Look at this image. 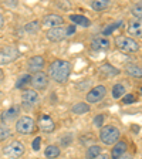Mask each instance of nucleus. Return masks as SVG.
<instances>
[{"mask_svg": "<svg viewBox=\"0 0 142 159\" xmlns=\"http://www.w3.org/2000/svg\"><path fill=\"white\" fill-rule=\"evenodd\" d=\"M126 149H128V143H126L125 141H118V142L114 145V148H112L111 158L112 159H119L124 153L126 152Z\"/></svg>", "mask_w": 142, "mask_h": 159, "instance_id": "obj_17", "label": "nucleus"}, {"mask_svg": "<svg viewBox=\"0 0 142 159\" xmlns=\"http://www.w3.org/2000/svg\"><path fill=\"white\" fill-rule=\"evenodd\" d=\"M30 81H31V75L30 74H24V75H21L19 80H17L16 83V88H23L26 84H29Z\"/></svg>", "mask_w": 142, "mask_h": 159, "instance_id": "obj_28", "label": "nucleus"}, {"mask_svg": "<svg viewBox=\"0 0 142 159\" xmlns=\"http://www.w3.org/2000/svg\"><path fill=\"white\" fill-rule=\"evenodd\" d=\"M136 101V95L134 94H126V95L122 97V104L124 105H129V104H132Z\"/></svg>", "mask_w": 142, "mask_h": 159, "instance_id": "obj_31", "label": "nucleus"}, {"mask_svg": "<svg viewBox=\"0 0 142 159\" xmlns=\"http://www.w3.org/2000/svg\"><path fill=\"white\" fill-rule=\"evenodd\" d=\"M47 39L53 43H58L61 40H64L67 37V29L64 27H56V29H50L46 33Z\"/></svg>", "mask_w": 142, "mask_h": 159, "instance_id": "obj_11", "label": "nucleus"}, {"mask_svg": "<svg viewBox=\"0 0 142 159\" xmlns=\"http://www.w3.org/2000/svg\"><path fill=\"white\" fill-rule=\"evenodd\" d=\"M124 95H125V87H124L122 84H115V85L112 87V97L115 99H119Z\"/></svg>", "mask_w": 142, "mask_h": 159, "instance_id": "obj_24", "label": "nucleus"}, {"mask_svg": "<svg viewBox=\"0 0 142 159\" xmlns=\"http://www.w3.org/2000/svg\"><path fill=\"white\" fill-rule=\"evenodd\" d=\"M74 31H76V26H74V24H71V26H70L68 29H67V37L71 36V34H73Z\"/></svg>", "mask_w": 142, "mask_h": 159, "instance_id": "obj_35", "label": "nucleus"}, {"mask_svg": "<svg viewBox=\"0 0 142 159\" xmlns=\"http://www.w3.org/2000/svg\"><path fill=\"white\" fill-rule=\"evenodd\" d=\"M119 138H121V132H119V129L117 126H103L101 131H99V139L105 145H114L119 141Z\"/></svg>", "mask_w": 142, "mask_h": 159, "instance_id": "obj_2", "label": "nucleus"}, {"mask_svg": "<svg viewBox=\"0 0 142 159\" xmlns=\"http://www.w3.org/2000/svg\"><path fill=\"white\" fill-rule=\"evenodd\" d=\"M40 145H41V138H40V136H37V138H34V141H33V149H34V151H39Z\"/></svg>", "mask_w": 142, "mask_h": 159, "instance_id": "obj_34", "label": "nucleus"}, {"mask_svg": "<svg viewBox=\"0 0 142 159\" xmlns=\"http://www.w3.org/2000/svg\"><path fill=\"white\" fill-rule=\"evenodd\" d=\"M20 57V51L17 47L14 46H7L0 48V66H6V64H10L16 61Z\"/></svg>", "mask_w": 142, "mask_h": 159, "instance_id": "obj_5", "label": "nucleus"}, {"mask_svg": "<svg viewBox=\"0 0 142 159\" xmlns=\"http://www.w3.org/2000/svg\"><path fill=\"white\" fill-rule=\"evenodd\" d=\"M121 26H122V21H115V23L112 24H109V26H107L105 29L103 30V36H109L111 33H114L117 29H121Z\"/></svg>", "mask_w": 142, "mask_h": 159, "instance_id": "obj_26", "label": "nucleus"}, {"mask_svg": "<svg viewBox=\"0 0 142 159\" xmlns=\"http://www.w3.org/2000/svg\"><path fill=\"white\" fill-rule=\"evenodd\" d=\"M131 14L136 19H142V3H136L131 7Z\"/></svg>", "mask_w": 142, "mask_h": 159, "instance_id": "obj_29", "label": "nucleus"}, {"mask_svg": "<svg viewBox=\"0 0 142 159\" xmlns=\"http://www.w3.org/2000/svg\"><path fill=\"white\" fill-rule=\"evenodd\" d=\"M119 159H134V158H132V156H131V155H122V156H121V158H119Z\"/></svg>", "mask_w": 142, "mask_h": 159, "instance_id": "obj_38", "label": "nucleus"}, {"mask_svg": "<svg viewBox=\"0 0 142 159\" xmlns=\"http://www.w3.org/2000/svg\"><path fill=\"white\" fill-rule=\"evenodd\" d=\"M30 83H31V85L36 89L43 91V89H46L47 87H48V75H47L46 73H43V71H40V73H36L31 77V81H30Z\"/></svg>", "mask_w": 142, "mask_h": 159, "instance_id": "obj_9", "label": "nucleus"}, {"mask_svg": "<svg viewBox=\"0 0 142 159\" xmlns=\"http://www.w3.org/2000/svg\"><path fill=\"white\" fill-rule=\"evenodd\" d=\"M109 40L104 36H97L91 40V48L94 51H107L109 48Z\"/></svg>", "mask_w": 142, "mask_h": 159, "instance_id": "obj_13", "label": "nucleus"}, {"mask_svg": "<svg viewBox=\"0 0 142 159\" xmlns=\"http://www.w3.org/2000/svg\"><path fill=\"white\" fill-rule=\"evenodd\" d=\"M99 71H101V74H104L105 77H115L119 74V70L115 68L114 66H111V64H104V66H101Z\"/></svg>", "mask_w": 142, "mask_h": 159, "instance_id": "obj_19", "label": "nucleus"}, {"mask_svg": "<svg viewBox=\"0 0 142 159\" xmlns=\"http://www.w3.org/2000/svg\"><path fill=\"white\" fill-rule=\"evenodd\" d=\"M105 94H107V88L104 85L94 87V88H91L88 93H87V102H89V104L99 102V101L105 97Z\"/></svg>", "mask_w": 142, "mask_h": 159, "instance_id": "obj_8", "label": "nucleus"}, {"mask_svg": "<svg viewBox=\"0 0 142 159\" xmlns=\"http://www.w3.org/2000/svg\"><path fill=\"white\" fill-rule=\"evenodd\" d=\"M40 29V23L39 21H31V23H29L26 27H24V30L26 31H29V33H37V30Z\"/></svg>", "mask_w": 142, "mask_h": 159, "instance_id": "obj_30", "label": "nucleus"}, {"mask_svg": "<svg viewBox=\"0 0 142 159\" xmlns=\"http://www.w3.org/2000/svg\"><path fill=\"white\" fill-rule=\"evenodd\" d=\"M126 74L131 77H135V78H142V67L136 66V64H129L125 68Z\"/></svg>", "mask_w": 142, "mask_h": 159, "instance_id": "obj_20", "label": "nucleus"}, {"mask_svg": "<svg viewBox=\"0 0 142 159\" xmlns=\"http://www.w3.org/2000/svg\"><path fill=\"white\" fill-rule=\"evenodd\" d=\"M95 159H111V156H109L108 153H99Z\"/></svg>", "mask_w": 142, "mask_h": 159, "instance_id": "obj_36", "label": "nucleus"}, {"mask_svg": "<svg viewBox=\"0 0 142 159\" xmlns=\"http://www.w3.org/2000/svg\"><path fill=\"white\" fill-rule=\"evenodd\" d=\"M128 33L132 37H142V19H135L128 24Z\"/></svg>", "mask_w": 142, "mask_h": 159, "instance_id": "obj_16", "label": "nucleus"}, {"mask_svg": "<svg viewBox=\"0 0 142 159\" xmlns=\"http://www.w3.org/2000/svg\"><path fill=\"white\" fill-rule=\"evenodd\" d=\"M10 135H11V131H10L9 126L4 125V124H0V141L10 138Z\"/></svg>", "mask_w": 142, "mask_h": 159, "instance_id": "obj_27", "label": "nucleus"}, {"mask_svg": "<svg viewBox=\"0 0 142 159\" xmlns=\"http://www.w3.org/2000/svg\"><path fill=\"white\" fill-rule=\"evenodd\" d=\"M19 114H20V107L19 105H11L10 108H7L6 111H3V112H2V116H0L2 124L7 125L10 121H14V119L17 118V115H19Z\"/></svg>", "mask_w": 142, "mask_h": 159, "instance_id": "obj_14", "label": "nucleus"}, {"mask_svg": "<svg viewBox=\"0 0 142 159\" xmlns=\"http://www.w3.org/2000/svg\"><path fill=\"white\" fill-rule=\"evenodd\" d=\"M71 139H73V135H71V134H68V135H66V136H64V138H61V145H63V146L68 145V143L71 142Z\"/></svg>", "mask_w": 142, "mask_h": 159, "instance_id": "obj_33", "label": "nucleus"}, {"mask_svg": "<svg viewBox=\"0 0 142 159\" xmlns=\"http://www.w3.org/2000/svg\"><path fill=\"white\" fill-rule=\"evenodd\" d=\"M44 155L47 159H56L60 156V148L57 145H48L44 149Z\"/></svg>", "mask_w": 142, "mask_h": 159, "instance_id": "obj_21", "label": "nucleus"}, {"mask_svg": "<svg viewBox=\"0 0 142 159\" xmlns=\"http://www.w3.org/2000/svg\"><path fill=\"white\" fill-rule=\"evenodd\" d=\"M115 46L118 50L124 51V53H136L139 50V44L136 43L132 37H125L119 36L115 39Z\"/></svg>", "mask_w": 142, "mask_h": 159, "instance_id": "obj_3", "label": "nucleus"}, {"mask_svg": "<svg viewBox=\"0 0 142 159\" xmlns=\"http://www.w3.org/2000/svg\"><path fill=\"white\" fill-rule=\"evenodd\" d=\"M99 153H101V148H99L98 145H91L85 151V158L87 159H95Z\"/></svg>", "mask_w": 142, "mask_h": 159, "instance_id": "obj_23", "label": "nucleus"}, {"mask_svg": "<svg viewBox=\"0 0 142 159\" xmlns=\"http://www.w3.org/2000/svg\"><path fill=\"white\" fill-rule=\"evenodd\" d=\"M88 111H89V105L85 102H78L76 105H73V108H71V112L76 114V115H83V114L88 112Z\"/></svg>", "mask_w": 142, "mask_h": 159, "instance_id": "obj_22", "label": "nucleus"}, {"mask_svg": "<svg viewBox=\"0 0 142 159\" xmlns=\"http://www.w3.org/2000/svg\"><path fill=\"white\" fill-rule=\"evenodd\" d=\"M44 64H46V61H44V57L41 56H34L31 57V58L29 60V63H27V70H29L30 73H40L41 70H43Z\"/></svg>", "mask_w": 142, "mask_h": 159, "instance_id": "obj_12", "label": "nucleus"}, {"mask_svg": "<svg viewBox=\"0 0 142 159\" xmlns=\"http://www.w3.org/2000/svg\"><path fill=\"white\" fill-rule=\"evenodd\" d=\"M3 24H4V17H3V14L0 13V29L3 27Z\"/></svg>", "mask_w": 142, "mask_h": 159, "instance_id": "obj_37", "label": "nucleus"}, {"mask_svg": "<svg viewBox=\"0 0 142 159\" xmlns=\"http://www.w3.org/2000/svg\"><path fill=\"white\" fill-rule=\"evenodd\" d=\"M109 6L108 0H97V2H91V7H93L95 11H101V10H105Z\"/></svg>", "mask_w": 142, "mask_h": 159, "instance_id": "obj_25", "label": "nucleus"}, {"mask_svg": "<svg viewBox=\"0 0 142 159\" xmlns=\"http://www.w3.org/2000/svg\"><path fill=\"white\" fill-rule=\"evenodd\" d=\"M141 94H142V87H141Z\"/></svg>", "mask_w": 142, "mask_h": 159, "instance_id": "obj_39", "label": "nucleus"}, {"mask_svg": "<svg viewBox=\"0 0 142 159\" xmlns=\"http://www.w3.org/2000/svg\"><path fill=\"white\" fill-rule=\"evenodd\" d=\"M34 129H36V124H34L31 116H21L16 124V131L19 134H21V135L33 134Z\"/></svg>", "mask_w": 142, "mask_h": 159, "instance_id": "obj_7", "label": "nucleus"}, {"mask_svg": "<svg viewBox=\"0 0 142 159\" xmlns=\"http://www.w3.org/2000/svg\"><path fill=\"white\" fill-rule=\"evenodd\" d=\"M71 70H73L71 63L66 60H54L48 67V77L56 83L64 84L68 81Z\"/></svg>", "mask_w": 142, "mask_h": 159, "instance_id": "obj_1", "label": "nucleus"}, {"mask_svg": "<svg viewBox=\"0 0 142 159\" xmlns=\"http://www.w3.org/2000/svg\"><path fill=\"white\" fill-rule=\"evenodd\" d=\"M70 20L73 21L74 24H78L81 27H89L91 26V20L85 16H81V14H71Z\"/></svg>", "mask_w": 142, "mask_h": 159, "instance_id": "obj_18", "label": "nucleus"}, {"mask_svg": "<svg viewBox=\"0 0 142 159\" xmlns=\"http://www.w3.org/2000/svg\"><path fill=\"white\" fill-rule=\"evenodd\" d=\"M24 151H26V148H24L23 142H20V141H11V142L7 143L3 148V155L10 159H17V158H20V156H23Z\"/></svg>", "mask_w": 142, "mask_h": 159, "instance_id": "obj_4", "label": "nucleus"}, {"mask_svg": "<svg viewBox=\"0 0 142 159\" xmlns=\"http://www.w3.org/2000/svg\"><path fill=\"white\" fill-rule=\"evenodd\" d=\"M39 101L40 95L34 89H24L23 94H21V104H23V108L27 109V111L33 109L39 104Z\"/></svg>", "mask_w": 142, "mask_h": 159, "instance_id": "obj_6", "label": "nucleus"}, {"mask_svg": "<svg viewBox=\"0 0 142 159\" xmlns=\"http://www.w3.org/2000/svg\"><path fill=\"white\" fill-rule=\"evenodd\" d=\"M37 124H39V128L41 129L43 132H46V134L53 132L54 128H56V124H54L53 118H51L50 115H47V114H41V115L39 116Z\"/></svg>", "mask_w": 142, "mask_h": 159, "instance_id": "obj_10", "label": "nucleus"}, {"mask_svg": "<svg viewBox=\"0 0 142 159\" xmlns=\"http://www.w3.org/2000/svg\"><path fill=\"white\" fill-rule=\"evenodd\" d=\"M43 24L50 29H56V27H61V24H64V20L58 14H47L43 19Z\"/></svg>", "mask_w": 142, "mask_h": 159, "instance_id": "obj_15", "label": "nucleus"}, {"mask_svg": "<svg viewBox=\"0 0 142 159\" xmlns=\"http://www.w3.org/2000/svg\"><path fill=\"white\" fill-rule=\"evenodd\" d=\"M93 124H94V126H97V128H101V126H103V124H104V115H103V114L97 115L95 118H94Z\"/></svg>", "mask_w": 142, "mask_h": 159, "instance_id": "obj_32", "label": "nucleus"}]
</instances>
